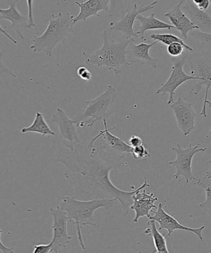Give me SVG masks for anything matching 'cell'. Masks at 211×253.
I'll use <instances>...</instances> for the list:
<instances>
[{"mask_svg": "<svg viewBox=\"0 0 211 253\" xmlns=\"http://www.w3.org/2000/svg\"><path fill=\"white\" fill-rule=\"evenodd\" d=\"M104 133V130H101L88 145L77 144L73 150L61 148L56 151L54 160L68 170L64 176L73 186L76 198L84 201L116 200L120 202L124 215H127L133 204V196L151 185L146 177L141 187L130 192L113 184L110 177L111 171L120 167L125 156L113 152L104 145L96 147L94 143Z\"/></svg>", "mask_w": 211, "mask_h": 253, "instance_id": "obj_1", "label": "cell"}, {"mask_svg": "<svg viewBox=\"0 0 211 253\" xmlns=\"http://www.w3.org/2000/svg\"><path fill=\"white\" fill-rule=\"evenodd\" d=\"M103 39V44L101 48L92 46L83 52L85 63L89 68L106 67L118 75L124 69L131 66L128 62L126 55L129 44L135 42V40L125 38L120 41H115L108 31L104 32Z\"/></svg>", "mask_w": 211, "mask_h": 253, "instance_id": "obj_2", "label": "cell"}, {"mask_svg": "<svg viewBox=\"0 0 211 253\" xmlns=\"http://www.w3.org/2000/svg\"><path fill=\"white\" fill-rule=\"evenodd\" d=\"M116 200L94 199L84 201L76 197H63L59 198L58 207L66 213L69 222L76 225L77 237L81 249L86 250L84 244L81 227L85 225L97 226L98 223L94 219L97 210L104 208L106 210L115 206Z\"/></svg>", "mask_w": 211, "mask_h": 253, "instance_id": "obj_3", "label": "cell"}, {"mask_svg": "<svg viewBox=\"0 0 211 253\" xmlns=\"http://www.w3.org/2000/svg\"><path fill=\"white\" fill-rule=\"evenodd\" d=\"M74 17L69 13L52 14L47 19L48 26L41 36H34L30 46L34 53L42 52L51 57L53 49L58 44L63 43L74 33Z\"/></svg>", "mask_w": 211, "mask_h": 253, "instance_id": "obj_4", "label": "cell"}, {"mask_svg": "<svg viewBox=\"0 0 211 253\" xmlns=\"http://www.w3.org/2000/svg\"><path fill=\"white\" fill-rule=\"evenodd\" d=\"M116 90L109 85L103 94L93 99L84 101L86 106L84 110L73 119L78 127H92L99 121L108 118L109 108L115 100Z\"/></svg>", "mask_w": 211, "mask_h": 253, "instance_id": "obj_5", "label": "cell"}, {"mask_svg": "<svg viewBox=\"0 0 211 253\" xmlns=\"http://www.w3.org/2000/svg\"><path fill=\"white\" fill-rule=\"evenodd\" d=\"M188 61L190 67V76L198 79L191 90L190 94L197 95L203 86H205V98L200 115L207 118V102L211 87V51L193 54Z\"/></svg>", "mask_w": 211, "mask_h": 253, "instance_id": "obj_6", "label": "cell"}, {"mask_svg": "<svg viewBox=\"0 0 211 253\" xmlns=\"http://www.w3.org/2000/svg\"><path fill=\"white\" fill-rule=\"evenodd\" d=\"M199 145L193 146L190 143L187 148L183 149L179 143L176 147H172V150L177 153V158L173 161L168 162V165L172 168L176 169V172L173 177L176 180L182 181L186 180V183H189L190 181H197L198 178L196 177L192 172V161L193 157L200 152H205L208 148H199Z\"/></svg>", "mask_w": 211, "mask_h": 253, "instance_id": "obj_7", "label": "cell"}, {"mask_svg": "<svg viewBox=\"0 0 211 253\" xmlns=\"http://www.w3.org/2000/svg\"><path fill=\"white\" fill-rule=\"evenodd\" d=\"M158 2V1H155L150 4H143L140 6L135 3L133 7H126L121 14L120 19L117 22H111L110 30L121 32L126 39H132L133 37H137L138 35L133 29L136 19L139 15L153 9Z\"/></svg>", "mask_w": 211, "mask_h": 253, "instance_id": "obj_8", "label": "cell"}, {"mask_svg": "<svg viewBox=\"0 0 211 253\" xmlns=\"http://www.w3.org/2000/svg\"><path fill=\"white\" fill-rule=\"evenodd\" d=\"M53 218V238L51 241L52 253H58L59 250L66 248L72 239L68 234V222L69 221L66 213L58 207L51 208Z\"/></svg>", "mask_w": 211, "mask_h": 253, "instance_id": "obj_9", "label": "cell"}, {"mask_svg": "<svg viewBox=\"0 0 211 253\" xmlns=\"http://www.w3.org/2000/svg\"><path fill=\"white\" fill-rule=\"evenodd\" d=\"M186 63L187 61L183 58L173 64L169 79L165 84H161L160 87L156 91V93L162 94V96H164L167 93H169L168 105L170 106L174 103L175 91L183 83L188 81H198V78L188 75L185 73L183 67Z\"/></svg>", "mask_w": 211, "mask_h": 253, "instance_id": "obj_10", "label": "cell"}, {"mask_svg": "<svg viewBox=\"0 0 211 253\" xmlns=\"http://www.w3.org/2000/svg\"><path fill=\"white\" fill-rule=\"evenodd\" d=\"M163 207H164L163 203H159L158 210L156 211L153 210L152 212L155 214V215L150 218V220H155V222H158L159 224V228H158L159 231L161 230H167L168 231L167 236L170 237L175 230H184V231L193 233V234L197 235L201 241L203 242L204 239H203L202 233L203 230L205 229V225L197 228V229L196 228L186 227L185 225L181 224L172 215L166 212L165 210H163Z\"/></svg>", "mask_w": 211, "mask_h": 253, "instance_id": "obj_11", "label": "cell"}, {"mask_svg": "<svg viewBox=\"0 0 211 253\" xmlns=\"http://www.w3.org/2000/svg\"><path fill=\"white\" fill-rule=\"evenodd\" d=\"M51 121L58 126L64 147L73 150L77 144L80 143L78 130L73 120H71L61 108H57L51 118Z\"/></svg>", "mask_w": 211, "mask_h": 253, "instance_id": "obj_12", "label": "cell"}, {"mask_svg": "<svg viewBox=\"0 0 211 253\" xmlns=\"http://www.w3.org/2000/svg\"><path fill=\"white\" fill-rule=\"evenodd\" d=\"M177 120L178 126L185 136L189 135L195 128L197 113L193 110L192 103L186 102L182 97L170 105Z\"/></svg>", "mask_w": 211, "mask_h": 253, "instance_id": "obj_13", "label": "cell"}, {"mask_svg": "<svg viewBox=\"0 0 211 253\" xmlns=\"http://www.w3.org/2000/svg\"><path fill=\"white\" fill-rule=\"evenodd\" d=\"M158 200L153 193H148L145 189L138 191L133 196V204L131 207V210L135 212L133 222L137 223L141 217H147L150 219L153 209L158 208L155 205Z\"/></svg>", "mask_w": 211, "mask_h": 253, "instance_id": "obj_14", "label": "cell"}, {"mask_svg": "<svg viewBox=\"0 0 211 253\" xmlns=\"http://www.w3.org/2000/svg\"><path fill=\"white\" fill-rule=\"evenodd\" d=\"M134 42L129 44L127 48V60L131 65L134 63L149 64L154 68H158L157 59L152 58L150 54V50L153 46L158 43L155 41L152 43H141L135 44Z\"/></svg>", "mask_w": 211, "mask_h": 253, "instance_id": "obj_15", "label": "cell"}, {"mask_svg": "<svg viewBox=\"0 0 211 253\" xmlns=\"http://www.w3.org/2000/svg\"><path fill=\"white\" fill-rule=\"evenodd\" d=\"M181 8L201 32L211 34V16L207 12L198 8L193 1H185Z\"/></svg>", "mask_w": 211, "mask_h": 253, "instance_id": "obj_16", "label": "cell"}, {"mask_svg": "<svg viewBox=\"0 0 211 253\" xmlns=\"http://www.w3.org/2000/svg\"><path fill=\"white\" fill-rule=\"evenodd\" d=\"M110 0H88L83 2L75 1L80 11L78 16L74 17V24L79 21H86V19L91 16L100 17L99 12L101 11H109L111 3Z\"/></svg>", "mask_w": 211, "mask_h": 253, "instance_id": "obj_17", "label": "cell"}, {"mask_svg": "<svg viewBox=\"0 0 211 253\" xmlns=\"http://www.w3.org/2000/svg\"><path fill=\"white\" fill-rule=\"evenodd\" d=\"M182 4L183 1H180L173 9L165 13V16L169 19L175 29L180 31L183 39L186 40L188 38V32L192 31L193 30H199V29L192 23L187 15L183 12L181 8Z\"/></svg>", "mask_w": 211, "mask_h": 253, "instance_id": "obj_18", "label": "cell"}, {"mask_svg": "<svg viewBox=\"0 0 211 253\" xmlns=\"http://www.w3.org/2000/svg\"><path fill=\"white\" fill-rule=\"evenodd\" d=\"M16 2H10L7 9H0V19H6L11 22L9 29H14L20 38L24 39L22 29H29L28 17L25 16L17 10Z\"/></svg>", "mask_w": 211, "mask_h": 253, "instance_id": "obj_19", "label": "cell"}, {"mask_svg": "<svg viewBox=\"0 0 211 253\" xmlns=\"http://www.w3.org/2000/svg\"><path fill=\"white\" fill-rule=\"evenodd\" d=\"M104 126V133L103 135L105 144L104 145L113 152L125 156L126 154H132L133 148L126 143L123 139L116 136L110 132L115 127L108 128L106 120L103 121Z\"/></svg>", "mask_w": 211, "mask_h": 253, "instance_id": "obj_20", "label": "cell"}, {"mask_svg": "<svg viewBox=\"0 0 211 253\" xmlns=\"http://www.w3.org/2000/svg\"><path fill=\"white\" fill-rule=\"evenodd\" d=\"M137 19L141 22V24L140 30L136 32V34H140L141 39L145 41H146L145 34L146 31L150 30L175 29L172 25L166 23L156 18L155 14H151L150 16L140 14L138 16Z\"/></svg>", "mask_w": 211, "mask_h": 253, "instance_id": "obj_21", "label": "cell"}, {"mask_svg": "<svg viewBox=\"0 0 211 253\" xmlns=\"http://www.w3.org/2000/svg\"><path fill=\"white\" fill-rule=\"evenodd\" d=\"M149 227L145 230V234L153 238L156 248L155 253H170L167 249V241L164 235L161 234L156 227L155 220H150L148 223Z\"/></svg>", "mask_w": 211, "mask_h": 253, "instance_id": "obj_22", "label": "cell"}, {"mask_svg": "<svg viewBox=\"0 0 211 253\" xmlns=\"http://www.w3.org/2000/svg\"><path fill=\"white\" fill-rule=\"evenodd\" d=\"M34 132L41 134L43 136H54L55 135L53 131L50 128L48 124L45 120L43 115L41 113L37 112L33 123L32 125L22 128L21 133Z\"/></svg>", "mask_w": 211, "mask_h": 253, "instance_id": "obj_23", "label": "cell"}, {"mask_svg": "<svg viewBox=\"0 0 211 253\" xmlns=\"http://www.w3.org/2000/svg\"><path fill=\"white\" fill-rule=\"evenodd\" d=\"M195 185L200 186L204 189L206 193V200L201 203L199 207L203 211L209 214L211 219V178L202 177L198 178Z\"/></svg>", "mask_w": 211, "mask_h": 253, "instance_id": "obj_24", "label": "cell"}, {"mask_svg": "<svg viewBox=\"0 0 211 253\" xmlns=\"http://www.w3.org/2000/svg\"><path fill=\"white\" fill-rule=\"evenodd\" d=\"M151 39L155 40V41L158 42H162L163 44L166 45H170V44L178 43L182 44L185 48L187 49V50L193 51V49L192 47L188 46V44H186L184 41L180 37L175 36V35L170 34H154L151 36Z\"/></svg>", "mask_w": 211, "mask_h": 253, "instance_id": "obj_25", "label": "cell"}, {"mask_svg": "<svg viewBox=\"0 0 211 253\" xmlns=\"http://www.w3.org/2000/svg\"><path fill=\"white\" fill-rule=\"evenodd\" d=\"M192 35L200 42L201 44H203V46L211 47V34L204 33V32L197 31V29H196L195 31L192 32Z\"/></svg>", "mask_w": 211, "mask_h": 253, "instance_id": "obj_26", "label": "cell"}, {"mask_svg": "<svg viewBox=\"0 0 211 253\" xmlns=\"http://www.w3.org/2000/svg\"><path fill=\"white\" fill-rule=\"evenodd\" d=\"M131 155L136 160H145V159L150 158L151 156L148 149L144 145L133 148Z\"/></svg>", "mask_w": 211, "mask_h": 253, "instance_id": "obj_27", "label": "cell"}, {"mask_svg": "<svg viewBox=\"0 0 211 253\" xmlns=\"http://www.w3.org/2000/svg\"><path fill=\"white\" fill-rule=\"evenodd\" d=\"M185 47L182 44L174 43L167 46V51L171 56L178 57L184 52Z\"/></svg>", "mask_w": 211, "mask_h": 253, "instance_id": "obj_28", "label": "cell"}, {"mask_svg": "<svg viewBox=\"0 0 211 253\" xmlns=\"http://www.w3.org/2000/svg\"><path fill=\"white\" fill-rule=\"evenodd\" d=\"M77 75L84 82H90L93 78L91 72L87 69L86 67H79L76 70Z\"/></svg>", "mask_w": 211, "mask_h": 253, "instance_id": "obj_29", "label": "cell"}, {"mask_svg": "<svg viewBox=\"0 0 211 253\" xmlns=\"http://www.w3.org/2000/svg\"><path fill=\"white\" fill-rule=\"evenodd\" d=\"M52 244L50 243L49 244L44 245H34V251L32 253H51Z\"/></svg>", "mask_w": 211, "mask_h": 253, "instance_id": "obj_30", "label": "cell"}, {"mask_svg": "<svg viewBox=\"0 0 211 253\" xmlns=\"http://www.w3.org/2000/svg\"><path fill=\"white\" fill-rule=\"evenodd\" d=\"M33 3V1H31V0L27 1V6H28V16H27V17H28L29 29H32V27L36 26L33 12H32V4Z\"/></svg>", "mask_w": 211, "mask_h": 253, "instance_id": "obj_31", "label": "cell"}, {"mask_svg": "<svg viewBox=\"0 0 211 253\" xmlns=\"http://www.w3.org/2000/svg\"><path fill=\"white\" fill-rule=\"evenodd\" d=\"M128 144L133 148L144 145L143 139L136 135L131 136L129 139Z\"/></svg>", "mask_w": 211, "mask_h": 253, "instance_id": "obj_32", "label": "cell"}, {"mask_svg": "<svg viewBox=\"0 0 211 253\" xmlns=\"http://www.w3.org/2000/svg\"><path fill=\"white\" fill-rule=\"evenodd\" d=\"M193 2L198 9L206 11L211 4L210 0H193Z\"/></svg>", "mask_w": 211, "mask_h": 253, "instance_id": "obj_33", "label": "cell"}, {"mask_svg": "<svg viewBox=\"0 0 211 253\" xmlns=\"http://www.w3.org/2000/svg\"><path fill=\"white\" fill-rule=\"evenodd\" d=\"M0 245H1V250L3 253H14V249L13 248H7L6 247H5L3 244H2V242L1 241V240H0Z\"/></svg>", "mask_w": 211, "mask_h": 253, "instance_id": "obj_34", "label": "cell"}, {"mask_svg": "<svg viewBox=\"0 0 211 253\" xmlns=\"http://www.w3.org/2000/svg\"><path fill=\"white\" fill-rule=\"evenodd\" d=\"M1 31L2 33H4V35H5V36H6L7 37H8V38H9L10 40H11V41L12 42H13V43H15V44H17V42H16V41H15V40H14L13 39H12V37H11V36H9V35L7 34L6 33V31H5V30H4V29H3V28H2V27H1Z\"/></svg>", "mask_w": 211, "mask_h": 253, "instance_id": "obj_35", "label": "cell"}, {"mask_svg": "<svg viewBox=\"0 0 211 253\" xmlns=\"http://www.w3.org/2000/svg\"><path fill=\"white\" fill-rule=\"evenodd\" d=\"M205 177L208 178H211V169L207 171Z\"/></svg>", "mask_w": 211, "mask_h": 253, "instance_id": "obj_36", "label": "cell"}, {"mask_svg": "<svg viewBox=\"0 0 211 253\" xmlns=\"http://www.w3.org/2000/svg\"><path fill=\"white\" fill-rule=\"evenodd\" d=\"M207 105H208V106H209V108H211V101L208 100L207 102ZM210 133L211 134V128L210 130Z\"/></svg>", "mask_w": 211, "mask_h": 253, "instance_id": "obj_37", "label": "cell"}, {"mask_svg": "<svg viewBox=\"0 0 211 253\" xmlns=\"http://www.w3.org/2000/svg\"><path fill=\"white\" fill-rule=\"evenodd\" d=\"M207 165H211V160L208 161L207 163Z\"/></svg>", "mask_w": 211, "mask_h": 253, "instance_id": "obj_38", "label": "cell"}]
</instances>
